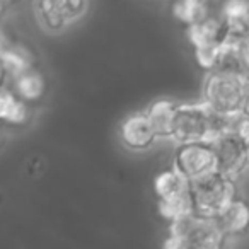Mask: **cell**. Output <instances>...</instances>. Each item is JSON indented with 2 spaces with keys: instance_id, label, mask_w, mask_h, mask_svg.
Here are the masks:
<instances>
[{
  "instance_id": "obj_1",
  "label": "cell",
  "mask_w": 249,
  "mask_h": 249,
  "mask_svg": "<svg viewBox=\"0 0 249 249\" xmlns=\"http://www.w3.org/2000/svg\"><path fill=\"white\" fill-rule=\"evenodd\" d=\"M234 118L235 116H222L215 113L203 101L179 103L171 140H174L176 143L195 142V140L213 142L220 133L232 130Z\"/></svg>"
},
{
  "instance_id": "obj_2",
  "label": "cell",
  "mask_w": 249,
  "mask_h": 249,
  "mask_svg": "<svg viewBox=\"0 0 249 249\" xmlns=\"http://www.w3.org/2000/svg\"><path fill=\"white\" fill-rule=\"evenodd\" d=\"M249 96V80L244 72L215 69L207 72L201 87V101L222 116L242 114Z\"/></svg>"
},
{
  "instance_id": "obj_3",
  "label": "cell",
  "mask_w": 249,
  "mask_h": 249,
  "mask_svg": "<svg viewBox=\"0 0 249 249\" xmlns=\"http://www.w3.org/2000/svg\"><path fill=\"white\" fill-rule=\"evenodd\" d=\"M225 239L217 218L193 212L167 224L162 246L166 249H218L225 244Z\"/></svg>"
},
{
  "instance_id": "obj_4",
  "label": "cell",
  "mask_w": 249,
  "mask_h": 249,
  "mask_svg": "<svg viewBox=\"0 0 249 249\" xmlns=\"http://www.w3.org/2000/svg\"><path fill=\"white\" fill-rule=\"evenodd\" d=\"M191 195L196 213L217 217L237 196V184L234 178L213 171L200 179L191 181Z\"/></svg>"
},
{
  "instance_id": "obj_5",
  "label": "cell",
  "mask_w": 249,
  "mask_h": 249,
  "mask_svg": "<svg viewBox=\"0 0 249 249\" xmlns=\"http://www.w3.org/2000/svg\"><path fill=\"white\" fill-rule=\"evenodd\" d=\"M89 5L90 0H35V14L46 33L60 35L79 24Z\"/></svg>"
},
{
  "instance_id": "obj_6",
  "label": "cell",
  "mask_w": 249,
  "mask_h": 249,
  "mask_svg": "<svg viewBox=\"0 0 249 249\" xmlns=\"http://www.w3.org/2000/svg\"><path fill=\"white\" fill-rule=\"evenodd\" d=\"M173 166L190 181H196L207 174L217 171V157L212 142L195 140V142L178 143L174 150Z\"/></svg>"
},
{
  "instance_id": "obj_7",
  "label": "cell",
  "mask_w": 249,
  "mask_h": 249,
  "mask_svg": "<svg viewBox=\"0 0 249 249\" xmlns=\"http://www.w3.org/2000/svg\"><path fill=\"white\" fill-rule=\"evenodd\" d=\"M217 157V171L227 174V176L237 179L246 169H248V143L234 132L220 133L212 142Z\"/></svg>"
},
{
  "instance_id": "obj_8",
  "label": "cell",
  "mask_w": 249,
  "mask_h": 249,
  "mask_svg": "<svg viewBox=\"0 0 249 249\" xmlns=\"http://www.w3.org/2000/svg\"><path fill=\"white\" fill-rule=\"evenodd\" d=\"M120 140L128 150L142 152L150 149L159 139L145 111H137L124 116L120 123Z\"/></svg>"
},
{
  "instance_id": "obj_9",
  "label": "cell",
  "mask_w": 249,
  "mask_h": 249,
  "mask_svg": "<svg viewBox=\"0 0 249 249\" xmlns=\"http://www.w3.org/2000/svg\"><path fill=\"white\" fill-rule=\"evenodd\" d=\"M31 104L22 101L11 87H0V124L9 128H22L31 121Z\"/></svg>"
},
{
  "instance_id": "obj_10",
  "label": "cell",
  "mask_w": 249,
  "mask_h": 249,
  "mask_svg": "<svg viewBox=\"0 0 249 249\" xmlns=\"http://www.w3.org/2000/svg\"><path fill=\"white\" fill-rule=\"evenodd\" d=\"M215 218L227 239L246 235L249 232V201L237 195Z\"/></svg>"
},
{
  "instance_id": "obj_11",
  "label": "cell",
  "mask_w": 249,
  "mask_h": 249,
  "mask_svg": "<svg viewBox=\"0 0 249 249\" xmlns=\"http://www.w3.org/2000/svg\"><path fill=\"white\" fill-rule=\"evenodd\" d=\"M186 36L191 48H196L212 43H225L229 38V29L220 16L208 14L195 24L186 26Z\"/></svg>"
},
{
  "instance_id": "obj_12",
  "label": "cell",
  "mask_w": 249,
  "mask_h": 249,
  "mask_svg": "<svg viewBox=\"0 0 249 249\" xmlns=\"http://www.w3.org/2000/svg\"><path fill=\"white\" fill-rule=\"evenodd\" d=\"M11 89L22 101L33 106V104H38L45 99L46 92H48V80H46L45 73L39 70V67L36 65L26 72L19 73V75L12 77Z\"/></svg>"
},
{
  "instance_id": "obj_13",
  "label": "cell",
  "mask_w": 249,
  "mask_h": 249,
  "mask_svg": "<svg viewBox=\"0 0 249 249\" xmlns=\"http://www.w3.org/2000/svg\"><path fill=\"white\" fill-rule=\"evenodd\" d=\"M179 103L169 97H160L150 103L147 107V116H149L150 123H152L154 130L157 133L159 140H171L174 128V118H176V111Z\"/></svg>"
},
{
  "instance_id": "obj_14",
  "label": "cell",
  "mask_w": 249,
  "mask_h": 249,
  "mask_svg": "<svg viewBox=\"0 0 249 249\" xmlns=\"http://www.w3.org/2000/svg\"><path fill=\"white\" fill-rule=\"evenodd\" d=\"M218 16L227 24L229 36L241 39L249 35V0H224Z\"/></svg>"
},
{
  "instance_id": "obj_15",
  "label": "cell",
  "mask_w": 249,
  "mask_h": 249,
  "mask_svg": "<svg viewBox=\"0 0 249 249\" xmlns=\"http://www.w3.org/2000/svg\"><path fill=\"white\" fill-rule=\"evenodd\" d=\"M0 65L5 70L9 79H12V77L36 67L38 62H36L35 52L28 45L14 41L5 52L0 53Z\"/></svg>"
},
{
  "instance_id": "obj_16",
  "label": "cell",
  "mask_w": 249,
  "mask_h": 249,
  "mask_svg": "<svg viewBox=\"0 0 249 249\" xmlns=\"http://www.w3.org/2000/svg\"><path fill=\"white\" fill-rule=\"evenodd\" d=\"M191 191V181L179 173L176 167H171L154 178V195L157 200L176 196Z\"/></svg>"
},
{
  "instance_id": "obj_17",
  "label": "cell",
  "mask_w": 249,
  "mask_h": 249,
  "mask_svg": "<svg viewBox=\"0 0 249 249\" xmlns=\"http://www.w3.org/2000/svg\"><path fill=\"white\" fill-rule=\"evenodd\" d=\"M195 212V203H193V195L191 191L183 195H176V196L164 198V200H157V213L164 222L171 224L174 220L186 217V215Z\"/></svg>"
},
{
  "instance_id": "obj_18",
  "label": "cell",
  "mask_w": 249,
  "mask_h": 249,
  "mask_svg": "<svg viewBox=\"0 0 249 249\" xmlns=\"http://www.w3.org/2000/svg\"><path fill=\"white\" fill-rule=\"evenodd\" d=\"M208 0H173L171 12L184 26H191L210 14Z\"/></svg>"
},
{
  "instance_id": "obj_19",
  "label": "cell",
  "mask_w": 249,
  "mask_h": 249,
  "mask_svg": "<svg viewBox=\"0 0 249 249\" xmlns=\"http://www.w3.org/2000/svg\"><path fill=\"white\" fill-rule=\"evenodd\" d=\"M224 52V43H212V45H203L193 48V55L196 60L198 67L205 72L215 70L220 63V56Z\"/></svg>"
},
{
  "instance_id": "obj_20",
  "label": "cell",
  "mask_w": 249,
  "mask_h": 249,
  "mask_svg": "<svg viewBox=\"0 0 249 249\" xmlns=\"http://www.w3.org/2000/svg\"><path fill=\"white\" fill-rule=\"evenodd\" d=\"M14 41H16L14 36H12L5 28H2V26H0V53L5 52V50H7Z\"/></svg>"
},
{
  "instance_id": "obj_21",
  "label": "cell",
  "mask_w": 249,
  "mask_h": 249,
  "mask_svg": "<svg viewBox=\"0 0 249 249\" xmlns=\"http://www.w3.org/2000/svg\"><path fill=\"white\" fill-rule=\"evenodd\" d=\"M5 80H7V73H5V70L2 69V65H0V87L5 86Z\"/></svg>"
},
{
  "instance_id": "obj_22",
  "label": "cell",
  "mask_w": 249,
  "mask_h": 249,
  "mask_svg": "<svg viewBox=\"0 0 249 249\" xmlns=\"http://www.w3.org/2000/svg\"><path fill=\"white\" fill-rule=\"evenodd\" d=\"M242 114L249 116V96H248V99H246V104H244V109H242Z\"/></svg>"
},
{
  "instance_id": "obj_23",
  "label": "cell",
  "mask_w": 249,
  "mask_h": 249,
  "mask_svg": "<svg viewBox=\"0 0 249 249\" xmlns=\"http://www.w3.org/2000/svg\"><path fill=\"white\" fill-rule=\"evenodd\" d=\"M5 7H7V4H4V2H2V0H0V19H2V16H4Z\"/></svg>"
},
{
  "instance_id": "obj_24",
  "label": "cell",
  "mask_w": 249,
  "mask_h": 249,
  "mask_svg": "<svg viewBox=\"0 0 249 249\" xmlns=\"http://www.w3.org/2000/svg\"><path fill=\"white\" fill-rule=\"evenodd\" d=\"M2 2H4V4H7V5H9V4H11V2H14V0H2Z\"/></svg>"
},
{
  "instance_id": "obj_25",
  "label": "cell",
  "mask_w": 249,
  "mask_h": 249,
  "mask_svg": "<svg viewBox=\"0 0 249 249\" xmlns=\"http://www.w3.org/2000/svg\"><path fill=\"white\" fill-rule=\"evenodd\" d=\"M248 166H249V145H248Z\"/></svg>"
},
{
  "instance_id": "obj_26",
  "label": "cell",
  "mask_w": 249,
  "mask_h": 249,
  "mask_svg": "<svg viewBox=\"0 0 249 249\" xmlns=\"http://www.w3.org/2000/svg\"><path fill=\"white\" fill-rule=\"evenodd\" d=\"M0 132H2V124H0Z\"/></svg>"
},
{
  "instance_id": "obj_27",
  "label": "cell",
  "mask_w": 249,
  "mask_h": 249,
  "mask_svg": "<svg viewBox=\"0 0 249 249\" xmlns=\"http://www.w3.org/2000/svg\"><path fill=\"white\" fill-rule=\"evenodd\" d=\"M169 2H173V0H169Z\"/></svg>"
},
{
  "instance_id": "obj_28",
  "label": "cell",
  "mask_w": 249,
  "mask_h": 249,
  "mask_svg": "<svg viewBox=\"0 0 249 249\" xmlns=\"http://www.w3.org/2000/svg\"><path fill=\"white\" fill-rule=\"evenodd\" d=\"M208 2H210V0H208Z\"/></svg>"
}]
</instances>
